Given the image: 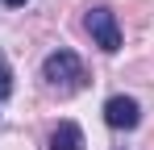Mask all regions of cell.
Wrapping results in <instances>:
<instances>
[{"label":"cell","instance_id":"1","mask_svg":"<svg viewBox=\"0 0 154 150\" xmlns=\"http://www.w3.org/2000/svg\"><path fill=\"white\" fill-rule=\"evenodd\" d=\"M42 75H46V83L50 88H58V92H75V88H83V63H79L71 50H54L50 58L42 63Z\"/></svg>","mask_w":154,"mask_h":150},{"label":"cell","instance_id":"4","mask_svg":"<svg viewBox=\"0 0 154 150\" xmlns=\"http://www.w3.org/2000/svg\"><path fill=\"white\" fill-rule=\"evenodd\" d=\"M50 150H83V129L75 121H63L50 133Z\"/></svg>","mask_w":154,"mask_h":150},{"label":"cell","instance_id":"5","mask_svg":"<svg viewBox=\"0 0 154 150\" xmlns=\"http://www.w3.org/2000/svg\"><path fill=\"white\" fill-rule=\"evenodd\" d=\"M8 92H13V75H8V67L0 63V100L8 96Z\"/></svg>","mask_w":154,"mask_h":150},{"label":"cell","instance_id":"2","mask_svg":"<svg viewBox=\"0 0 154 150\" xmlns=\"http://www.w3.org/2000/svg\"><path fill=\"white\" fill-rule=\"evenodd\" d=\"M83 25H88V33L96 38L100 50H108V54L121 50V25H117V17H112L108 8H92V13L83 17Z\"/></svg>","mask_w":154,"mask_h":150},{"label":"cell","instance_id":"3","mask_svg":"<svg viewBox=\"0 0 154 150\" xmlns=\"http://www.w3.org/2000/svg\"><path fill=\"white\" fill-rule=\"evenodd\" d=\"M104 121L112 129H133L142 121V108H137L133 96H112V100H104Z\"/></svg>","mask_w":154,"mask_h":150},{"label":"cell","instance_id":"6","mask_svg":"<svg viewBox=\"0 0 154 150\" xmlns=\"http://www.w3.org/2000/svg\"><path fill=\"white\" fill-rule=\"evenodd\" d=\"M4 4H8V8H21V4H25V0H4Z\"/></svg>","mask_w":154,"mask_h":150}]
</instances>
